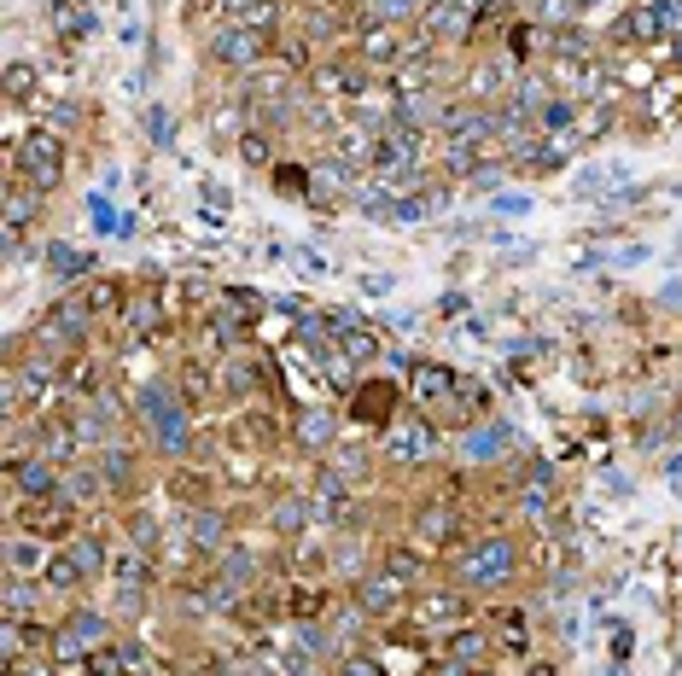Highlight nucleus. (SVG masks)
<instances>
[{
  "mask_svg": "<svg viewBox=\"0 0 682 676\" xmlns=\"http://www.w3.org/2000/svg\"><path fill=\"white\" fill-rule=\"evenodd\" d=\"M135 414L146 420V432H152V443H158L164 455H181V449L193 443V420H187V408H181V391L164 385V379H152V385L135 391Z\"/></svg>",
  "mask_w": 682,
  "mask_h": 676,
  "instance_id": "obj_1",
  "label": "nucleus"
},
{
  "mask_svg": "<svg viewBox=\"0 0 682 676\" xmlns=\"http://www.w3.org/2000/svg\"><path fill=\"white\" fill-rule=\"evenodd\" d=\"M513 560H519V554H513L508 537H484L478 548H467V554L455 560V572H461L467 589H502L513 577Z\"/></svg>",
  "mask_w": 682,
  "mask_h": 676,
  "instance_id": "obj_2",
  "label": "nucleus"
},
{
  "mask_svg": "<svg viewBox=\"0 0 682 676\" xmlns=\"http://www.w3.org/2000/svg\"><path fill=\"white\" fill-rule=\"evenodd\" d=\"M18 175H24V187H35V193H53L65 181V146L53 135H30L18 146Z\"/></svg>",
  "mask_w": 682,
  "mask_h": 676,
  "instance_id": "obj_3",
  "label": "nucleus"
},
{
  "mask_svg": "<svg viewBox=\"0 0 682 676\" xmlns=\"http://www.w3.org/2000/svg\"><path fill=\"white\" fill-rule=\"evenodd\" d=\"M210 59L216 65H257V59H269V30L263 24H222L216 41H210Z\"/></svg>",
  "mask_w": 682,
  "mask_h": 676,
  "instance_id": "obj_4",
  "label": "nucleus"
},
{
  "mask_svg": "<svg viewBox=\"0 0 682 676\" xmlns=\"http://www.w3.org/2000/svg\"><path fill=\"white\" fill-rule=\"evenodd\" d=\"M94 327V304L88 298H59V304L41 315V338L47 344H82Z\"/></svg>",
  "mask_w": 682,
  "mask_h": 676,
  "instance_id": "obj_5",
  "label": "nucleus"
},
{
  "mask_svg": "<svg viewBox=\"0 0 682 676\" xmlns=\"http://www.w3.org/2000/svg\"><path fill=\"white\" fill-rule=\"evenodd\" d=\"M409 601V577H397L391 566L385 572H368L362 583H356V607L368 612V618H379V612H397Z\"/></svg>",
  "mask_w": 682,
  "mask_h": 676,
  "instance_id": "obj_6",
  "label": "nucleus"
},
{
  "mask_svg": "<svg viewBox=\"0 0 682 676\" xmlns=\"http://www.w3.org/2000/svg\"><path fill=\"white\" fill-rule=\"evenodd\" d=\"M409 612H414V624L444 630V624H461V618H467V601H461L455 589H438V595H414Z\"/></svg>",
  "mask_w": 682,
  "mask_h": 676,
  "instance_id": "obj_7",
  "label": "nucleus"
},
{
  "mask_svg": "<svg viewBox=\"0 0 682 676\" xmlns=\"http://www.w3.org/2000/svg\"><path fill=\"white\" fill-rule=\"evenodd\" d=\"M350 513H356V502L344 490V473H321V484H315V519L321 525H344Z\"/></svg>",
  "mask_w": 682,
  "mask_h": 676,
  "instance_id": "obj_8",
  "label": "nucleus"
},
{
  "mask_svg": "<svg viewBox=\"0 0 682 676\" xmlns=\"http://www.w3.org/2000/svg\"><path fill=\"white\" fill-rule=\"evenodd\" d=\"M12 473H18V496H30V502H59V490H65L47 455H35V461L12 467Z\"/></svg>",
  "mask_w": 682,
  "mask_h": 676,
  "instance_id": "obj_9",
  "label": "nucleus"
},
{
  "mask_svg": "<svg viewBox=\"0 0 682 676\" xmlns=\"http://www.w3.org/2000/svg\"><path fill=\"white\" fill-rule=\"evenodd\" d=\"M409 53H403V30L397 24H374V30L362 35V65H403Z\"/></svg>",
  "mask_w": 682,
  "mask_h": 676,
  "instance_id": "obj_10",
  "label": "nucleus"
},
{
  "mask_svg": "<svg viewBox=\"0 0 682 676\" xmlns=\"http://www.w3.org/2000/svg\"><path fill=\"white\" fill-rule=\"evenodd\" d=\"M70 525H76V513L59 507V502H30L24 507V531H30V537H65Z\"/></svg>",
  "mask_w": 682,
  "mask_h": 676,
  "instance_id": "obj_11",
  "label": "nucleus"
},
{
  "mask_svg": "<svg viewBox=\"0 0 682 676\" xmlns=\"http://www.w3.org/2000/svg\"><path fill=\"white\" fill-rule=\"evenodd\" d=\"M432 449H438V432H432V426H420V420L391 432V455H397V461H426Z\"/></svg>",
  "mask_w": 682,
  "mask_h": 676,
  "instance_id": "obj_12",
  "label": "nucleus"
},
{
  "mask_svg": "<svg viewBox=\"0 0 682 676\" xmlns=\"http://www.w3.org/2000/svg\"><path fill=\"white\" fill-rule=\"evenodd\" d=\"M193 542H199L205 554H228V525H222L216 513H205V507H199V513H193Z\"/></svg>",
  "mask_w": 682,
  "mask_h": 676,
  "instance_id": "obj_13",
  "label": "nucleus"
},
{
  "mask_svg": "<svg viewBox=\"0 0 682 676\" xmlns=\"http://www.w3.org/2000/svg\"><path fill=\"white\" fill-rule=\"evenodd\" d=\"M129 327H135V338H152L158 327H164V309H158L152 292H135V304H129Z\"/></svg>",
  "mask_w": 682,
  "mask_h": 676,
  "instance_id": "obj_14",
  "label": "nucleus"
},
{
  "mask_svg": "<svg viewBox=\"0 0 682 676\" xmlns=\"http://www.w3.org/2000/svg\"><path fill=\"white\" fill-rule=\"evenodd\" d=\"M6 566H12L6 577H41V548L24 542V537H12L6 542Z\"/></svg>",
  "mask_w": 682,
  "mask_h": 676,
  "instance_id": "obj_15",
  "label": "nucleus"
},
{
  "mask_svg": "<svg viewBox=\"0 0 682 676\" xmlns=\"http://www.w3.org/2000/svg\"><path fill=\"white\" fill-rule=\"evenodd\" d=\"M30 607H35L30 577H6V618L12 624H30Z\"/></svg>",
  "mask_w": 682,
  "mask_h": 676,
  "instance_id": "obj_16",
  "label": "nucleus"
},
{
  "mask_svg": "<svg viewBox=\"0 0 682 676\" xmlns=\"http://www.w3.org/2000/svg\"><path fill=\"white\" fill-rule=\"evenodd\" d=\"M47 647H53V665H70V671H76V665H82V653H88V642H82L70 624H65V630H53V642H47Z\"/></svg>",
  "mask_w": 682,
  "mask_h": 676,
  "instance_id": "obj_17",
  "label": "nucleus"
},
{
  "mask_svg": "<svg viewBox=\"0 0 682 676\" xmlns=\"http://www.w3.org/2000/svg\"><path fill=\"white\" fill-rule=\"evenodd\" d=\"M70 630H76V636H82L88 647H105V636H111V624H105L100 612H88V607L70 612Z\"/></svg>",
  "mask_w": 682,
  "mask_h": 676,
  "instance_id": "obj_18",
  "label": "nucleus"
},
{
  "mask_svg": "<svg viewBox=\"0 0 682 676\" xmlns=\"http://www.w3.org/2000/svg\"><path fill=\"white\" fill-rule=\"evenodd\" d=\"M339 327H344V356H350V362H362V356H368V362H374V333H362V327H356V321H344L339 315Z\"/></svg>",
  "mask_w": 682,
  "mask_h": 676,
  "instance_id": "obj_19",
  "label": "nucleus"
},
{
  "mask_svg": "<svg viewBox=\"0 0 682 676\" xmlns=\"http://www.w3.org/2000/svg\"><path fill=\"white\" fill-rule=\"evenodd\" d=\"M309 513H315V502H298V496H292V502H280V507H274V531H286V537H292V531H304Z\"/></svg>",
  "mask_w": 682,
  "mask_h": 676,
  "instance_id": "obj_20",
  "label": "nucleus"
},
{
  "mask_svg": "<svg viewBox=\"0 0 682 676\" xmlns=\"http://www.w3.org/2000/svg\"><path fill=\"white\" fill-rule=\"evenodd\" d=\"M82 577H88V572L76 566V554H70V548L59 554V560H53V566H47V583H53V589H76Z\"/></svg>",
  "mask_w": 682,
  "mask_h": 676,
  "instance_id": "obj_21",
  "label": "nucleus"
},
{
  "mask_svg": "<svg viewBox=\"0 0 682 676\" xmlns=\"http://www.w3.org/2000/svg\"><path fill=\"white\" fill-rule=\"evenodd\" d=\"M70 554H76V566H82L88 577L105 566V542L100 537H76V542H70Z\"/></svg>",
  "mask_w": 682,
  "mask_h": 676,
  "instance_id": "obj_22",
  "label": "nucleus"
},
{
  "mask_svg": "<svg viewBox=\"0 0 682 676\" xmlns=\"http://www.w3.org/2000/svg\"><path fill=\"white\" fill-rule=\"evenodd\" d=\"M298 438H304L309 449H327V443H333V420H327V414H304V420H298Z\"/></svg>",
  "mask_w": 682,
  "mask_h": 676,
  "instance_id": "obj_23",
  "label": "nucleus"
},
{
  "mask_svg": "<svg viewBox=\"0 0 682 676\" xmlns=\"http://www.w3.org/2000/svg\"><path fill=\"white\" fill-rule=\"evenodd\" d=\"M100 473H105V484H129V473H135V455H129V449H105Z\"/></svg>",
  "mask_w": 682,
  "mask_h": 676,
  "instance_id": "obj_24",
  "label": "nucleus"
},
{
  "mask_svg": "<svg viewBox=\"0 0 682 676\" xmlns=\"http://www.w3.org/2000/svg\"><path fill=\"white\" fill-rule=\"evenodd\" d=\"M467 88H473V100H496V94H502V70H496V65H478L473 76H467Z\"/></svg>",
  "mask_w": 682,
  "mask_h": 676,
  "instance_id": "obj_25",
  "label": "nucleus"
},
{
  "mask_svg": "<svg viewBox=\"0 0 682 676\" xmlns=\"http://www.w3.org/2000/svg\"><path fill=\"white\" fill-rule=\"evenodd\" d=\"M129 542H140V554L158 548V519L152 513H129Z\"/></svg>",
  "mask_w": 682,
  "mask_h": 676,
  "instance_id": "obj_26",
  "label": "nucleus"
},
{
  "mask_svg": "<svg viewBox=\"0 0 682 676\" xmlns=\"http://www.w3.org/2000/svg\"><path fill=\"white\" fill-rule=\"evenodd\" d=\"M222 315H228V327H239V321H251V315H257V298H251V292H228V298H222Z\"/></svg>",
  "mask_w": 682,
  "mask_h": 676,
  "instance_id": "obj_27",
  "label": "nucleus"
},
{
  "mask_svg": "<svg viewBox=\"0 0 682 676\" xmlns=\"http://www.w3.org/2000/svg\"><path fill=\"white\" fill-rule=\"evenodd\" d=\"M30 88H35V65H24V59H12V65H6V94H12V100H24Z\"/></svg>",
  "mask_w": 682,
  "mask_h": 676,
  "instance_id": "obj_28",
  "label": "nucleus"
},
{
  "mask_svg": "<svg viewBox=\"0 0 682 676\" xmlns=\"http://www.w3.org/2000/svg\"><path fill=\"white\" fill-rule=\"evenodd\" d=\"M478 659H484V636H478V630H461V636H455V665L473 671Z\"/></svg>",
  "mask_w": 682,
  "mask_h": 676,
  "instance_id": "obj_29",
  "label": "nucleus"
},
{
  "mask_svg": "<svg viewBox=\"0 0 682 676\" xmlns=\"http://www.w3.org/2000/svg\"><path fill=\"white\" fill-rule=\"evenodd\" d=\"M496 449H502V426H478V438H467V455H478V461Z\"/></svg>",
  "mask_w": 682,
  "mask_h": 676,
  "instance_id": "obj_30",
  "label": "nucleus"
},
{
  "mask_svg": "<svg viewBox=\"0 0 682 676\" xmlns=\"http://www.w3.org/2000/svg\"><path fill=\"white\" fill-rule=\"evenodd\" d=\"M216 379H222V391H251V379H257V373L245 368V362H222Z\"/></svg>",
  "mask_w": 682,
  "mask_h": 676,
  "instance_id": "obj_31",
  "label": "nucleus"
},
{
  "mask_svg": "<svg viewBox=\"0 0 682 676\" xmlns=\"http://www.w3.org/2000/svg\"><path fill=\"white\" fill-rule=\"evenodd\" d=\"M47 263H53L59 274H82V269H88V257H76L70 245H53V251H47Z\"/></svg>",
  "mask_w": 682,
  "mask_h": 676,
  "instance_id": "obj_32",
  "label": "nucleus"
},
{
  "mask_svg": "<svg viewBox=\"0 0 682 676\" xmlns=\"http://www.w3.org/2000/svg\"><path fill=\"white\" fill-rule=\"evenodd\" d=\"M537 123H543V129H566V123H572V105H566V100H548L543 111H537Z\"/></svg>",
  "mask_w": 682,
  "mask_h": 676,
  "instance_id": "obj_33",
  "label": "nucleus"
},
{
  "mask_svg": "<svg viewBox=\"0 0 682 676\" xmlns=\"http://www.w3.org/2000/svg\"><path fill=\"white\" fill-rule=\"evenodd\" d=\"M356 414H362V420H368V414H374V420H385V414H391V391H374V397H362V403H356Z\"/></svg>",
  "mask_w": 682,
  "mask_h": 676,
  "instance_id": "obj_34",
  "label": "nucleus"
},
{
  "mask_svg": "<svg viewBox=\"0 0 682 676\" xmlns=\"http://www.w3.org/2000/svg\"><path fill=\"white\" fill-rule=\"evenodd\" d=\"M659 30L682 35V0H659Z\"/></svg>",
  "mask_w": 682,
  "mask_h": 676,
  "instance_id": "obj_35",
  "label": "nucleus"
},
{
  "mask_svg": "<svg viewBox=\"0 0 682 676\" xmlns=\"http://www.w3.org/2000/svg\"><path fill=\"white\" fill-rule=\"evenodd\" d=\"M239 152H245V164H269V140H263V135H245V140H239Z\"/></svg>",
  "mask_w": 682,
  "mask_h": 676,
  "instance_id": "obj_36",
  "label": "nucleus"
},
{
  "mask_svg": "<svg viewBox=\"0 0 682 676\" xmlns=\"http://www.w3.org/2000/svg\"><path fill=\"white\" fill-rule=\"evenodd\" d=\"M344 676H385V671H379V659H368V653H350V659H344Z\"/></svg>",
  "mask_w": 682,
  "mask_h": 676,
  "instance_id": "obj_37",
  "label": "nucleus"
},
{
  "mask_svg": "<svg viewBox=\"0 0 682 676\" xmlns=\"http://www.w3.org/2000/svg\"><path fill=\"white\" fill-rule=\"evenodd\" d=\"M257 6H269V0H222V18L234 24V18H251Z\"/></svg>",
  "mask_w": 682,
  "mask_h": 676,
  "instance_id": "obj_38",
  "label": "nucleus"
},
{
  "mask_svg": "<svg viewBox=\"0 0 682 676\" xmlns=\"http://www.w3.org/2000/svg\"><path fill=\"white\" fill-rule=\"evenodd\" d=\"M385 566H391V572H397V577H414V572H420V554H414V560H409V554H403V548H397V554H391V560H385Z\"/></svg>",
  "mask_w": 682,
  "mask_h": 676,
  "instance_id": "obj_39",
  "label": "nucleus"
},
{
  "mask_svg": "<svg viewBox=\"0 0 682 676\" xmlns=\"http://www.w3.org/2000/svg\"><path fill=\"white\" fill-rule=\"evenodd\" d=\"M496 618H502V636H508V642H525V624H519V612H496Z\"/></svg>",
  "mask_w": 682,
  "mask_h": 676,
  "instance_id": "obj_40",
  "label": "nucleus"
},
{
  "mask_svg": "<svg viewBox=\"0 0 682 676\" xmlns=\"http://www.w3.org/2000/svg\"><path fill=\"white\" fill-rule=\"evenodd\" d=\"M496 210H508V216H525V210H531V199H519V193H502V199H496Z\"/></svg>",
  "mask_w": 682,
  "mask_h": 676,
  "instance_id": "obj_41",
  "label": "nucleus"
},
{
  "mask_svg": "<svg viewBox=\"0 0 682 676\" xmlns=\"http://www.w3.org/2000/svg\"><path fill=\"white\" fill-rule=\"evenodd\" d=\"M18 676H53V665H47V659H41V653H35L30 665H18Z\"/></svg>",
  "mask_w": 682,
  "mask_h": 676,
  "instance_id": "obj_42",
  "label": "nucleus"
},
{
  "mask_svg": "<svg viewBox=\"0 0 682 676\" xmlns=\"http://www.w3.org/2000/svg\"><path fill=\"white\" fill-rule=\"evenodd\" d=\"M193 676H199V671H193Z\"/></svg>",
  "mask_w": 682,
  "mask_h": 676,
  "instance_id": "obj_43",
  "label": "nucleus"
}]
</instances>
